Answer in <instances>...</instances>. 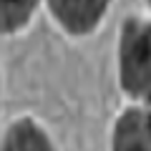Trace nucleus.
I'll list each match as a JSON object with an SVG mask.
<instances>
[{"label":"nucleus","instance_id":"1","mask_svg":"<svg viewBox=\"0 0 151 151\" xmlns=\"http://www.w3.org/2000/svg\"><path fill=\"white\" fill-rule=\"evenodd\" d=\"M119 78L131 98L151 101V23L129 18L121 25Z\"/></svg>","mask_w":151,"mask_h":151},{"label":"nucleus","instance_id":"2","mask_svg":"<svg viewBox=\"0 0 151 151\" xmlns=\"http://www.w3.org/2000/svg\"><path fill=\"white\" fill-rule=\"evenodd\" d=\"M111 0H48L55 20L73 35L91 33Z\"/></svg>","mask_w":151,"mask_h":151},{"label":"nucleus","instance_id":"3","mask_svg":"<svg viewBox=\"0 0 151 151\" xmlns=\"http://www.w3.org/2000/svg\"><path fill=\"white\" fill-rule=\"evenodd\" d=\"M113 151H151V113L126 108L113 129Z\"/></svg>","mask_w":151,"mask_h":151},{"label":"nucleus","instance_id":"4","mask_svg":"<svg viewBox=\"0 0 151 151\" xmlns=\"http://www.w3.org/2000/svg\"><path fill=\"white\" fill-rule=\"evenodd\" d=\"M0 151H53V146L30 119H20L8 129Z\"/></svg>","mask_w":151,"mask_h":151},{"label":"nucleus","instance_id":"5","mask_svg":"<svg viewBox=\"0 0 151 151\" xmlns=\"http://www.w3.org/2000/svg\"><path fill=\"white\" fill-rule=\"evenodd\" d=\"M38 0H0V33H15L30 20Z\"/></svg>","mask_w":151,"mask_h":151},{"label":"nucleus","instance_id":"6","mask_svg":"<svg viewBox=\"0 0 151 151\" xmlns=\"http://www.w3.org/2000/svg\"><path fill=\"white\" fill-rule=\"evenodd\" d=\"M149 3H151V0H149Z\"/></svg>","mask_w":151,"mask_h":151}]
</instances>
